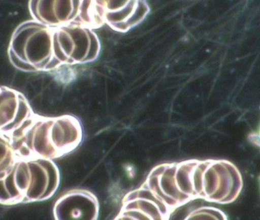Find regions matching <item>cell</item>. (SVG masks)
I'll return each instance as SVG.
<instances>
[{"label": "cell", "instance_id": "8992f818", "mask_svg": "<svg viewBox=\"0 0 260 220\" xmlns=\"http://www.w3.org/2000/svg\"><path fill=\"white\" fill-rule=\"evenodd\" d=\"M28 163L31 173V180L22 201L26 199L27 202L40 201L42 199L47 188V173L36 160H30Z\"/></svg>", "mask_w": 260, "mask_h": 220}, {"label": "cell", "instance_id": "6da1fadb", "mask_svg": "<svg viewBox=\"0 0 260 220\" xmlns=\"http://www.w3.org/2000/svg\"><path fill=\"white\" fill-rule=\"evenodd\" d=\"M56 27L35 20L17 27L11 38L8 56L11 64L24 73L47 72L62 66L54 55Z\"/></svg>", "mask_w": 260, "mask_h": 220}, {"label": "cell", "instance_id": "3957f363", "mask_svg": "<svg viewBox=\"0 0 260 220\" xmlns=\"http://www.w3.org/2000/svg\"><path fill=\"white\" fill-rule=\"evenodd\" d=\"M100 50V41L92 29L76 22L56 27L54 55L62 66L91 62Z\"/></svg>", "mask_w": 260, "mask_h": 220}, {"label": "cell", "instance_id": "9c48e42d", "mask_svg": "<svg viewBox=\"0 0 260 220\" xmlns=\"http://www.w3.org/2000/svg\"><path fill=\"white\" fill-rule=\"evenodd\" d=\"M14 167L13 169H11L8 172L6 178L3 180L6 190H7L9 196H10L11 199H12V203L21 201L23 198H24V194L18 188L16 181H15V175H14Z\"/></svg>", "mask_w": 260, "mask_h": 220}, {"label": "cell", "instance_id": "8fae6325", "mask_svg": "<svg viewBox=\"0 0 260 220\" xmlns=\"http://www.w3.org/2000/svg\"><path fill=\"white\" fill-rule=\"evenodd\" d=\"M12 203V199L5 186L4 181L0 180V204H9Z\"/></svg>", "mask_w": 260, "mask_h": 220}, {"label": "cell", "instance_id": "ba28073f", "mask_svg": "<svg viewBox=\"0 0 260 220\" xmlns=\"http://www.w3.org/2000/svg\"><path fill=\"white\" fill-rule=\"evenodd\" d=\"M14 175L18 188L23 194H25L28 189L31 180L30 166L28 161L22 160L15 163L14 167Z\"/></svg>", "mask_w": 260, "mask_h": 220}, {"label": "cell", "instance_id": "277c9868", "mask_svg": "<svg viewBox=\"0 0 260 220\" xmlns=\"http://www.w3.org/2000/svg\"><path fill=\"white\" fill-rule=\"evenodd\" d=\"M82 0H29L32 19L50 27L74 22L79 15Z\"/></svg>", "mask_w": 260, "mask_h": 220}, {"label": "cell", "instance_id": "5b68a950", "mask_svg": "<svg viewBox=\"0 0 260 220\" xmlns=\"http://www.w3.org/2000/svg\"><path fill=\"white\" fill-rule=\"evenodd\" d=\"M53 120H38L34 137V154L39 158H50L56 153V148L50 138V128Z\"/></svg>", "mask_w": 260, "mask_h": 220}, {"label": "cell", "instance_id": "7a4b0ae2", "mask_svg": "<svg viewBox=\"0 0 260 220\" xmlns=\"http://www.w3.org/2000/svg\"><path fill=\"white\" fill-rule=\"evenodd\" d=\"M149 12L147 0H82L74 22L92 30L107 24L115 32L126 33L140 24Z\"/></svg>", "mask_w": 260, "mask_h": 220}, {"label": "cell", "instance_id": "30bf717a", "mask_svg": "<svg viewBox=\"0 0 260 220\" xmlns=\"http://www.w3.org/2000/svg\"><path fill=\"white\" fill-rule=\"evenodd\" d=\"M15 157L12 150H9L8 153L0 160V172H9L15 166Z\"/></svg>", "mask_w": 260, "mask_h": 220}, {"label": "cell", "instance_id": "52a82bcc", "mask_svg": "<svg viewBox=\"0 0 260 220\" xmlns=\"http://www.w3.org/2000/svg\"><path fill=\"white\" fill-rule=\"evenodd\" d=\"M32 116V109L30 103L26 99L24 94L18 93V104L16 111L12 121L2 128L1 131L5 133H11L14 129L18 128L24 120Z\"/></svg>", "mask_w": 260, "mask_h": 220}]
</instances>
